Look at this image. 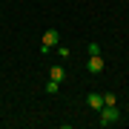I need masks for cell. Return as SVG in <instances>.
Wrapping results in <instances>:
<instances>
[{
  "label": "cell",
  "instance_id": "cell-1",
  "mask_svg": "<svg viewBox=\"0 0 129 129\" xmlns=\"http://www.w3.org/2000/svg\"><path fill=\"white\" fill-rule=\"evenodd\" d=\"M118 120H120L118 106H101V120H98L101 126H112V123H118Z\"/></svg>",
  "mask_w": 129,
  "mask_h": 129
},
{
  "label": "cell",
  "instance_id": "cell-2",
  "mask_svg": "<svg viewBox=\"0 0 129 129\" xmlns=\"http://www.w3.org/2000/svg\"><path fill=\"white\" fill-rule=\"evenodd\" d=\"M60 43V32L57 29H46V35H43V43H40V52H52Z\"/></svg>",
  "mask_w": 129,
  "mask_h": 129
},
{
  "label": "cell",
  "instance_id": "cell-3",
  "mask_svg": "<svg viewBox=\"0 0 129 129\" xmlns=\"http://www.w3.org/2000/svg\"><path fill=\"white\" fill-rule=\"evenodd\" d=\"M86 69L92 72V75L103 72V57H101V55H89V60H86Z\"/></svg>",
  "mask_w": 129,
  "mask_h": 129
},
{
  "label": "cell",
  "instance_id": "cell-4",
  "mask_svg": "<svg viewBox=\"0 0 129 129\" xmlns=\"http://www.w3.org/2000/svg\"><path fill=\"white\" fill-rule=\"evenodd\" d=\"M86 106H89V109H95V112H101V106H103V95L89 92V95H86Z\"/></svg>",
  "mask_w": 129,
  "mask_h": 129
},
{
  "label": "cell",
  "instance_id": "cell-5",
  "mask_svg": "<svg viewBox=\"0 0 129 129\" xmlns=\"http://www.w3.org/2000/svg\"><path fill=\"white\" fill-rule=\"evenodd\" d=\"M66 78V69H63V66H52V69H49V80H63Z\"/></svg>",
  "mask_w": 129,
  "mask_h": 129
},
{
  "label": "cell",
  "instance_id": "cell-6",
  "mask_svg": "<svg viewBox=\"0 0 129 129\" xmlns=\"http://www.w3.org/2000/svg\"><path fill=\"white\" fill-rule=\"evenodd\" d=\"M46 92H49V95H57V92H60V83H57V80H49V83H46Z\"/></svg>",
  "mask_w": 129,
  "mask_h": 129
},
{
  "label": "cell",
  "instance_id": "cell-7",
  "mask_svg": "<svg viewBox=\"0 0 129 129\" xmlns=\"http://www.w3.org/2000/svg\"><path fill=\"white\" fill-rule=\"evenodd\" d=\"M103 106H115V92H106L103 95Z\"/></svg>",
  "mask_w": 129,
  "mask_h": 129
},
{
  "label": "cell",
  "instance_id": "cell-8",
  "mask_svg": "<svg viewBox=\"0 0 129 129\" xmlns=\"http://www.w3.org/2000/svg\"><path fill=\"white\" fill-rule=\"evenodd\" d=\"M86 52H89V55H101V46H98V43L92 40V43H89V49H86Z\"/></svg>",
  "mask_w": 129,
  "mask_h": 129
},
{
  "label": "cell",
  "instance_id": "cell-9",
  "mask_svg": "<svg viewBox=\"0 0 129 129\" xmlns=\"http://www.w3.org/2000/svg\"><path fill=\"white\" fill-rule=\"evenodd\" d=\"M55 52H57L60 57H69V49H66V46H55Z\"/></svg>",
  "mask_w": 129,
  "mask_h": 129
}]
</instances>
